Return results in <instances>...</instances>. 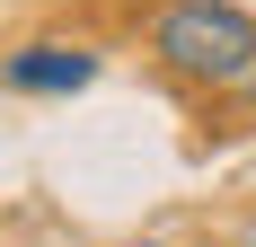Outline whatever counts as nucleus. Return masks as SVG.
<instances>
[{
	"instance_id": "nucleus-1",
	"label": "nucleus",
	"mask_w": 256,
	"mask_h": 247,
	"mask_svg": "<svg viewBox=\"0 0 256 247\" xmlns=\"http://www.w3.org/2000/svg\"><path fill=\"white\" fill-rule=\"evenodd\" d=\"M150 53L194 88H238L256 71V18L238 0H168L150 18Z\"/></svg>"
},
{
	"instance_id": "nucleus-2",
	"label": "nucleus",
	"mask_w": 256,
	"mask_h": 247,
	"mask_svg": "<svg viewBox=\"0 0 256 247\" xmlns=\"http://www.w3.org/2000/svg\"><path fill=\"white\" fill-rule=\"evenodd\" d=\"M88 80H98V53L62 44V36H36V44H18L9 62H0V88H18V98H71V88H88Z\"/></svg>"
},
{
	"instance_id": "nucleus-3",
	"label": "nucleus",
	"mask_w": 256,
	"mask_h": 247,
	"mask_svg": "<svg viewBox=\"0 0 256 247\" xmlns=\"http://www.w3.org/2000/svg\"><path fill=\"white\" fill-rule=\"evenodd\" d=\"M248 247H256V230H248Z\"/></svg>"
},
{
	"instance_id": "nucleus-4",
	"label": "nucleus",
	"mask_w": 256,
	"mask_h": 247,
	"mask_svg": "<svg viewBox=\"0 0 256 247\" xmlns=\"http://www.w3.org/2000/svg\"><path fill=\"white\" fill-rule=\"evenodd\" d=\"M142 247H150V238H142Z\"/></svg>"
}]
</instances>
